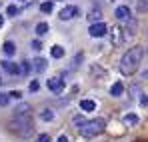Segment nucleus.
Listing matches in <instances>:
<instances>
[{
  "label": "nucleus",
  "instance_id": "obj_1",
  "mask_svg": "<svg viewBox=\"0 0 148 142\" xmlns=\"http://www.w3.org/2000/svg\"><path fill=\"white\" fill-rule=\"evenodd\" d=\"M142 56H144V50H142V46L130 48V50L124 54L122 58H120V72H122L124 76L134 74V72L138 70L140 62H142Z\"/></svg>",
  "mask_w": 148,
  "mask_h": 142
},
{
  "label": "nucleus",
  "instance_id": "obj_2",
  "mask_svg": "<svg viewBox=\"0 0 148 142\" xmlns=\"http://www.w3.org/2000/svg\"><path fill=\"white\" fill-rule=\"evenodd\" d=\"M104 128H106V120L104 118L86 120V122L80 126V134H82L84 138H94V136H98V134L104 132Z\"/></svg>",
  "mask_w": 148,
  "mask_h": 142
},
{
  "label": "nucleus",
  "instance_id": "obj_3",
  "mask_svg": "<svg viewBox=\"0 0 148 142\" xmlns=\"http://www.w3.org/2000/svg\"><path fill=\"white\" fill-rule=\"evenodd\" d=\"M8 126H10V132H16V134H20V136H28V134L32 132L30 114H26V116H16Z\"/></svg>",
  "mask_w": 148,
  "mask_h": 142
},
{
  "label": "nucleus",
  "instance_id": "obj_4",
  "mask_svg": "<svg viewBox=\"0 0 148 142\" xmlns=\"http://www.w3.org/2000/svg\"><path fill=\"white\" fill-rule=\"evenodd\" d=\"M106 32H108V28H106L104 22H94V24H90V28H88V34L92 38H102V36H106Z\"/></svg>",
  "mask_w": 148,
  "mask_h": 142
},
{
  "label": "nucleus",
  "instance_id": "obj_5",
  "mask_svg": "<svg viewBox=\"0 0 148 142\" xmlns=\"http://www.w3.org/2000/svg\"><path fill=\"white\" fill-rule=\"evenodd\" d=\"M46 86H48V90H50V92H54V94H60V92L64 90V78H60V76L48 78Z\"/></svg>",
  "mask_w": 148,
  "mask_h": 142
},
{
  "label": "nucleus",
  "instance_id": "obj_6",
  "mask_svg": "<svg viewBox=\"0 0 148 142\" xmlns=\"http://www.w3.org/2000/svg\"><path fill=\"white\" fill-rule=\"evenodd\" d=\"M76 14H78V8H76V6H66V8L60 10L58 16H60V20H72Z\"/></svg>",
  "mask_w": 148,
  "mask_h": 142
},
{
  "label": "nucleus",
  "instance_id": "obj_7",
  "mask_svg": "<svg viewBox=\"0 0 148 142\" xmlns=\"http://www.w3.org/2000/svg\"><path fill=\"white\" fill-rule=\"evenodd\" d=\"M114 16L118 18V20H122V22H128L132 16H130V8L128 6H118L116 10H114Z\"/></svg>",
  "mask_w": 148,
  "mask_h": 142
},
{
  "label": "nucleus",
  "instance_id": "obj_8",
  "mask_svg": "<svg viewBox=\"0 0 148 142\" xmlns=\"http://www.w3.org/2000/svg\"><path fill=\"white\" fill-rule=\"evenodd\" d=\"M2 68L8 72V74H20V66L16 62H10V60H4L2 62Z\"/></svg>",
  "mask_w": 148,
  "mask_h": 142
},
{
  "label": "nucleus",
  "instance_id": "obj_9",
  "mask_svg": "<svg viewBox=\"0 0 148 142\" xmlns=\"http://www.w3.org/2000/svg\"><path fill=\"white\" fill-rule=\"evenodd\" d=\"M32 68L36 72H44L48 68V62H46L44 58H34V60H32Z\"/></svg>",
  "mask_w": 148,
  "mask_h": 142
},
{
  "label": "nucleus",
  "instance_id": "obj_10",
  "mask_svg": "<svg viewBox=\"0 0 148 142\" xmlns=\"http://www.w3.org/2000/svg\"><path fill=\"white\" fill-rule=\"evenodd\" d=\"M80 108L84 112H92V110H96V102L90 98H84V100H80Z\"/></svg>",
  "mask_w": 148,
  "mask_h": 142
},
{
  "label": "nucleus",
  "instance_id": "obj_11",
  "mask_svg": "<svg viewBox=\"0 0 148 142\" xmlns=\"http://www.w3.org/2000/svg\"><path fill=\"white\" fill-rule=\"evenodd\" d=\"M122 92H124V84L118 80V82H114L112 86H110V94L114 96V98H118V96H122Z\"/></svg>",
  "mask_w": 148,
  "mask_h": 142
},
{
  "label": "nucleus",
  "instance_id": "obj_12",
  "mask_svg": "<svg viewBox=\"0 0 148 142\" xmlns=\"http://www.w3.org/2000/svg\"><path fill=\"white\" fill-rule=\"evenodd\" d=\"M122 28H118V26H116V28H112V42H114V44H120V42H122Z\"/></svg>",
  "mask_w": 148,
  "mask_h": 142
},
{
  "label": "nucleus",
  "instance_id": "obj_13",
  "mask_svg": "<svg viewBox=\"0 0 148 142\" xmlns=\"http://www.w3.org/2000/svg\"><path fill=\"white\" fill-rule=\"evenodd\" d=\"M138 122H140V118H138L136 114H132V112L124 116V124H128V126H136Z\"/></svg>",
  "mask_w": 148,
  "mask_h": 142
},
{
  "label": "nucleus",
  "instance_id": "obj_14",
  "mask_svg": "<svg viewBox=\"0 0 148 142\" xmlns=\"http://www.w3.org/2000/svg\"><path fill=\"white\" fill-rule=\"evenodd\" d=\"M2 50H4V54H6V56H12V54L16 52V46H14V42H10V40H8V42H4Z\"/></svg>",
  "mask_w": 148,
  "mask_h": 142
},
{
  "label": "nucleus",
  "instance_id": "obj_15",
  "mask_svg": "<svg viewBox=\"0 0 148 142\" xmlns=\"http://www.w3.org/2000/svg\"><path fill=\"white\" fill-rule=\"evenodd\" d=\"M100 18H102V12H100L98 8H94V10L88 14V20H90L92 24H94V22H100Z\"/></svg>",
  "mask_w": 148,
  "mask_h": 142
},
{
  "label": "nucleus",
  "instance_id": "obj_16",
  "mask_svg": "<svg viewBox=\"0 0 148 142\" xmlns=\"http://www.w3.org/2000/svg\"><path fill=\"white\" fill-rule=\"evenodd\" d=\"M48 30H50V28H48V24H46V22H38V24H36V34H38V36L46 34Z\"/></svg>",
  "mask_w": 148,
  "mask_h": 142
},
{
  "label": "nucleus",
  "instance_id": "obj_17",
  "mask_svg": "<svg viewBox=\"0 0 148 142\" xmlns=\"http://www.w3.org/2000/svg\"><path fill=\"white\" fill-rule=\"evenodd\" d=\"M50 54H52V58H62V56H64V48L62 46H52Z\"/></svg>",
  "mask_w": 148,
  "mask_h": 142
},
{
  "label": "nucleus",
  "instance_id": "obj_18",
  "mask_svg": "<svg viewBox=\"0 0 148 142\" xmlns=\"http://www.w3.org/2000/svg\"><path fill=\"white\" fill-rule=\"evenodd\" d=\"M30 112V106L28 104H20V106H16V116H26Z\"/></svg>",
  "mask_w": 148,
  "mask_h": 142
},
{
  "label": "nucleus",
  "instance_id": "obj_19",
  "mask_svg": "<svg viewBox=\"0 0 148 142\" xmlns=\"http://www.w3.org/2000/svg\"><path fill=\"white\" fill-rule=\"evenodd\" d=\"M136 10H138L140 14L148 12V0H138V2H136Z\"/></svg>",
  "mask_w": 148,
  "mask_h": 142
},
{
  "label": "nucleus",
  "instance_id": "obj_20",
  "mask_svg": "<svg viewBox=\"0 0 148 142\" xmlns=\"http://www.w3.org/2000/svg\"><path fill=\"white\" fill-rule=\"evenodd\" d=\"M30 68H32V62L24 60V62L20 64V74H30Z\"/></svg>",
  "mask_w": 148,
  "mask_h": 142
},
{
  "label": "nucleus",
  "instance_id": "obj_21",
  "mask_svg": "<svg viewBox=\"0 0 148 142\" xmlns=\"http://www.w3.org/2000/svg\"><path fill=\"white\" fill-rule=\"evenodd\" d=\"M10 102V94L8 92H0V106H6Z\"/></svg>",
  "mask_w": 148,
  "mask_h": 142
},
{
  "label": "nucleus",
  "instance_id": "obj_22",
  "mask_svg": "<svg viewBox=\"0 0 148 142\" xmlns=\"http://www.w3.org/2000/svg\"><path fill=\"white\" fill-rule=\"evenodd\" d=\"M40 10H42L44 14H50V12H52V2H42V4H40Z\"/></svg>",
  "mask_w": 148,
  "mask_h": 142
},
{
  "label": "nucleus",
  "instance_id": "obj_23",
  "mask_svg": "<svg viewBox=\"0 0 148 142\" xmlns=\"http://www.w3.org/2000/svg\"><path fill=\"white\" fill-rule=\"evenodd\" d=\"M6 12H8V16H16V14H20L18 6H14V4H10V6L6 8Z\"/></svg>",
  "mask_w": 148,
  "mask_h": 142
},
{
  "label": "nucleus",
  "instance_id": "obj_24",
  "mask_svg": "<svg viewBox=\"0 0 148 142\" xmlns=\"http://www.w3.org/2000/svg\"><path fill=\"white\" fill-rule=\"evenodd\" d=\"M40 118H42V120H46V122H50V120L54 118V112H52V110H44V112L40 114Z\"/></svg>",
  "mask_w": 148,
  "mask_h": 142
},
{
  "label": "nucleus",
  "instance_id": "obj_25",
  "mask_svg": "<svg viewBox=\"0 0 148 142\" xmlns=\"http://www.w3.org/2000/svg\"><path fill=\"white\" fill-rule=\"evenodd\" d=\"M28 88H30V92H36V90H38V88H40V84H38V82H36V80H32V82H30V84H28Z\"/></svg>",
  "mask_w": 148,
  "mask_h": 142
},
{
  "label": "nucleus",
  "instance_id": "obj_26",
  "mask_svg": "<svg viewBox=\"0 0 148 142\" xmlns=\"http://www.w3.org/2000/svg\"><path fill=\"white\" fill-rule=\"evenodd\" d=\"M8 94H10V98H16V100L22 98V92H20V90H12V92H8Z\"/></svg>",
  "mask_w": 148,
  "mask_h": 142
},
{
  "label": "nucleus",
  "instance_id": "obj_27",
  "mask_svg": "<svg viewBox=\"0 0 148 142\" xmlns=\"http://www.w3.org/2000/svg\"><path fill=\"white\" fill-rule=\"evenodd\" d=\"M30 46L34 48V50H42V44H40L38 40H32V44H30Z\"/></svg>",
  "mask_w": 148,
  "mask_h": 142
},
{
  "label": "nucleus",
  "instance_id": "obj_28",
  "mask_svg": "<svg viewBox=\"0 0 148 142\" xmlns=\"http://www.w3.org/2000/svg\"><path fill=\"white\" fill-rule=\"evenodd\" d=\"M38 142H50V136L48 134H40L38 136Z\"/></svg>",
  "mask_w": 148,
  "mask_h": 142
},
{
  "label": "nucleus",
  "instance_id": "obj_29",
  "mask_svg": "<svg viewBox=\"0 0 148 142\" xmlns=\"http://www.w3.org/2000/svg\"><path fill=\"white\" fill-rule=\"evenodd\" d=\"M140 104L146 106V104H148V96H142V98H140Z\"/></svg>",
  "mask_w": 148,
  "mask_h": 142
},
{
  "label": "nucleus",
  "instance_id": "obj_30",
  "mask_svg": "<svg viewBox=\"0 0 148 142\" xmlns=\"http://www.w3.org/2000/svg\"><path fill=\"white\" fill-rule=\"evenodd\" d=\"M56 142H68V138H66V136L62 134V136H58V140H56Z\"/></svg>",
  "mask_w": 148,
  "mask_h": 142
},
{
  "label": "nucleus",
  "instance_id": "obj_31",
  "mask_svg": "<svg viewBox=\"0 0 148 142\" xmlns=\"http://www.w3.org/2000/svg\"><path fill=\"white\" fill-rule=\"evenodd\" d=\"M2 24H4V18H2V16H0V26H2Z\"/></svg>",
  "mask_w": 148,
  "mask_h": 142
},
{
  "label": "nucleus",
  "instance_id": "obj_32",
  "mask_svg": "<svg viewBox=\"0 0 148 142\" xmlns=\"http://www.w3.org/2000/svg\"><path fill=\"white\" fill-rule=\"evenodd\" d=\"M20 2H26V0H20Z\"/></svg>",
  "mask_w": 148,
  "mask_h": 142
},
{
  "label": "nucleus",
  "instance_id": "obj_33",
  "mask_svg": "<svg viewBox=\"0 0 148 142\" xmlns=\"http://www.w3.org/2000/svg\"><path fill=\"white\" fill-rule=\"evenodd\" d=\"M0 84H2V80H0Z\"/></svg>",
  "mask_w": 148,
  "mask_h": 142
}]
</instances>
